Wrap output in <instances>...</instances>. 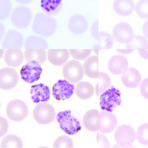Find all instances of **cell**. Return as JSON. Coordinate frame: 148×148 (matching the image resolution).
<instances>
[{"mask_svg":"<svg viewBox=\"0 0 148 148\" xmlns=\"http://www.w3.org/2000/svg\"><path fill=\"white\" fill-rule=\"evenodd\" d=\"M73 147L72 140L66 136H62L57 138L53 145L54 148H73Z\"/></svg>","mask_w":148,"mask_h":148,"instance_id":"e575fe53","label":"cell"},{"mask_svg":"<svg viewBox=\"0 0 148 148\" xmlns=\"http://www.w3.org/2000/svg\"><path fill=\"white\" fill-rule=\"evenodd\" d=\"M136 136V132L131 126L126 124L119 125L114 134L115 140L119 146L129 147L134 141Z\"/></svg>","mask_w":148,"mask_h":148,"instance_id":"3957f363","label":"cell"},{"mask_svg":"<svg viewBox=\"0 0 148 148\" xmlns=\"http://www.w3.org/2000/svg\"><path fill=\"white\" fill-rule=\"evenodd\" d=\"M4 50L2 49H0V57L1 58V56H3L4 53Z\"/></svg>","mask_w":148,"mask_h":148,"instance_id":"f6af8a7d","label":"cell"},{"mask_svg":"<svg viewBox=\"0 0 148 148\" xmlns=\"http://www.w3.org/2000/svg\"><path fill=\"white\" fill-rule=\"evenodd\" d=\"M23 37L19 32L11 29L7 33L2 42V46L5 49H19L23 45Z\"/></svg>","mask_w":148,"mask_h":148,"instance_id":"9a60e30c","label":"cell"},{"mask_svg":"<svg viewBox=\"0 0 148 148\" xmlns=\"http://www.w3.org/2000/svg\"><path fill=\"white\" fill-rule=\"evenodd\" d=\"M139 53L143 58L148 60V49H138Z\"/></svg>","mask_w":148,"mask_h":148,"instance_id":"60d3db41","label":"cell"},{"mask_svg":"<svg viewBox=\"0 0 148 148\" xmlns=\"http://www.w3.org/2000/svg\"><path fill=\"white\" fill-rule=\"evenodd\" d=\"M121 79L123 84L126 87L133 88L138 86L140 83L141 76L137 69L130 67L122 74Z\"/></svg>","mask_w":148,"mask_h":148,"instance_id":"e0dca14e","label":"cell"},{"mask_svg":"<svg viewBox=\"0 0 148 148\" xmlns=\"http://www.w3.org/2000/svg\"><path fill=\"white\" fill-rule=\"evenodd\" d=\"M137 14L143 19H148V0H140L135 8Z\"/></svg>","mask_w":148,"mask_h":148,"instance_id":"836d02e7","label":"cell"},{"mask_svg":"<svg viewBox=\"0 0 148 148\" xmlns=\"http://www.w3.org/2000/svg\"><path fill=\"white\" fill-rule=\"evenodd\" d=\"M74 86L65 80H60L53 86L52 94L58 101H64L70 98L74 91Z\"/></svg>","mask_w":148,"mask_h":148,"instance_id":"8fae6325","label":"cell"},{"mask_svg":"<svg viewBox=\"0 0 148 148\" xmlns=\"http://www.w3.org/2000/svg\"><path fill=\"white\" fill-rule=\"evenodd\" d=\"M69 52L71 57L74 59L82 60L86 59L90 55L92 50L90 49H69Z\"/></svg>","mask_w":148,"mask_h":148,"instance_id":"d590c367","label":"cell"},{"mask_svg":"<svg viewBox=\"0 0 148 148\" xmlns=\"http://www.w3.org/2000/svg\"><path fill=\"white\" fill-rule=\"evenodd\" d=\"M98 78V80L96 84L95 90L97 96L107 90L111 83L110 77L106 73L99 72Z\"/></svg>","mask_w":148,"mask_h":148,"instance_id":"4316f807","label":"cell"},{"mask_svg":"<svg viewBox=\"0 0 148 148\" xmlns=\"http://www.w3.org/2000/svg\"><path fill=\"white\" fill-rule=\"evenodd\" d=\"M23 57V54L21 50L19 49H9L5 51L3 59L8 66L16 67L21 64Z\"/></svg>","mask_w":148,"mask_h":148,"instance_id":"7402d4cb","label":"cell"},{"mask_svg":"<svg viewBox=\"0 0 148 148\" xmlns=\"http://www.w3.org/2000/svg\"><path fill=\"white\" fill-rule=\"evenodd\" d=\"M98 37L99 49H110L112 48L114 40L110 34L106 32H101L99 33Z\"/></svg>","mask_w":148,"mask_h":148,"instance_id":"4dcf8cb0","label":"cell"},{"mask_svg":"<svg viewBox=\"0 0 148 148\" xmlns=\"http://www.w3.org/2000/svg\"><path fill=\"white\" fill-rule=\"evenodd\" d=\"M23 143L21 138L14 135H8L2 140L0 145L1 148H22Z\"/></svg>","mask_w":148,"mask_h":148,"instance_id":"f546056e","label":"cell"},{"mask_svg":"<svg viewBox=\"0 0 148 148\" xmlns=\"http://www.w3.org/2000/svg\"><path fill=\"white\" fill-rule=\"evenodd\" d=\"M32 17V14L30 10L25 6L20 5L16 7L13 10L10 20L15 27L23 29L29 25Z\"/></svg>","mask_w":148,"mask_h":148,"instance_id":"52a82bcc","label":"cell"},{"mask_svg":"<svg viewBox=\"0 0 148 148\" xmlns=\"http://www.w3.org/2000/svg\"><path fill=\"white\" fill-rule=\"evenodd\" d=\"M83 68L85 73L87 77L95 79L98 78V56H92L86 59L84 62Z\"/></svg>","mask_w":148,"mask_h":148,"instance_id":"603a6c76","label":"cell"},{"mask_svg":"<svg viewBox=\"0 0 148 148\" xmlns=\"http://www.w3.org/2000/svg\"><path fill=\"white\" fill-rule=\"evenodd\" d=\"M55 110L53 106L47 103H40L34 109L33 117L38 123L47 125L52 122L56 116Z\"/></svg>","mask_w":148,"mask_h":148,"instance_id":"8992f818","label":"cell"},{"mask_svg":"<svg viewBox=\"0 0 148 148\" xmlns=\"http://www.w3.org/2000/svg\"><path fill=\"white\" fill-rule=\"evenodd\" d=\"M83 68L78 61L75 60L68 61L63 66L62 75L70 83L75 84L80 81L84 75Z\"/></svg>","mask_w":148,"mask_h":148,"instance_id":"5b68a950","label":"cell"},{"mask_svg":"<svg viewBox=\"0 0 148 148\" xmlns=\"http://www.w3.org/2000/svg\"><path fill=\"white\" fill-rule=\"evenodd\" d=\"M127 59L123 56L117 54L112 57L109 61L108 67L112 74L120 75L125 72L128 68Z\"/></svg>","mask_w":148,"mask_h":148,"instance_id":"5bb4252c","label":"cell"},{"mask_svg":"<svg viewBox=\"0 0 148 148\" xmlns=\"http://www.w3.org/2000/svg\"></svg>","mask_w":148,"mask_h":148,"instance_id":"bcb514c9","label":"cell"},{"mask_svg":"<svg viewBox=\"0 0 148 148\" xmlns=\"http://www.w3.org/2000/svg\"><path fill=\"white\" fill-rule=\"evenodd\" d=\"M40 6L43 11L49 15L58 14L62 7V0H41Z\"/></svg>","mask_w":148,"mask_h":148,"instance_id":"d4e9b609","label":"cell"},{"mask_svg":"<svg viewBox=\"0 0 148 148\" xmlns=\"http://www.w3.org/2000/svg\"><path fill=\"white\" fill-rule=\"evenodd\" d=\"M56 119L61 129L68 135H74L81 130L79 122L72 115L70 110L59 112Z\"/></svg>","mask_w":148,"mask_h":148,"instance_id":"7a4b0ae2","label":"cell"},{"mask_svg":"<svg viewBox=\"0 0 148 148\" xmlns=\"http://www.w3.org/2000/svg\"><path fill=\"white\" fill-rule=\"evenodd\" d=\"M98 111L92 109L87 111L84 114L83 119V124L87 130L92 132L98 130Z\"/></svg>","mask_w":148,"mask_h":148,"instance_id":"44dd1931","label":"cell"},{"mask_svg":"<svg viewBox=\"0 0 148 148\" xmlns=\"http://www.w3.org/2000/svg\"><path fill=\"white\" fill-rule=\"evenodd\" d=\"M117 124L116 116L111 112L103 110L99 112L98 130L107 134L113 131Z\"/></svg>","mask_w":148,"mask_h":148,"instance_id":"4fadbf2b","label":"cell"},{"mask_svg":"<svg viewBox=\"0 0 148 148\" xmlns=\"http://www.w3.org/2000/svg\"><path fill=\"white\" fill-rule=\"evenodd\" d=\"M12 6L10 0H0V20H3L9 16Z\"/></svg>","mask_w":148,"mask_h":148,"instance_id":"d6a6232c","label":"cell"},{"mask_svg":"<svg viewBox=\"0 0 148 148\" xmlns=\"http://www.w3.org/2000/svg\"><path fill=\"white\" fill-rule=\"evenodd\" d=\"M30 94L32 100L36 103L47 101L50 98V95L49 87L41 83L32 86Z\"/></svg>","mask_w":148,"mask_h":148,"instance_id":"2e32d148","label":"cell"},{"mask_svg":"<svg viewBox=\"0 0 148 148\" xmlns=\"http://www.w3.org/2000/svg\"><path fill=\"white\" fill-rule=\"evenodd\" d=\"M140 90L143 96L148 100V77L143 79L140 83Z\"/></svg>","mask_w":148,"mask_h":148,"instance_id":"8d00e7d4","label":"cell"},{"mask_svg":"<svg viewBox=\"0 0 148 148\" xmlns=\"http://www.w3.org/2000/svg\"><path fill=\"white\" fill-rule=\"evenodd\" d=\"M0 137L4 136L7 132L8 128V124L7 120L3 117H0Z\"/></svg>","mask_w":148,"mask_h":148,"instance_id":"74e56055","label":"cell"},{"mask_svg":"<svg viewBox=\"0 0 148 148\" xmlns=\"http://www.w3.org/2000/svg\"><path fill=\"white\" fill-rule=\"evenodd\" d=\"M142 30L144 35L148 39V20L144 23L143 26Z\"/></svg>","mask_w":148,"mask_h":148,"instance_id":"ab89813d","label":"cell"},{"mask_svg":"<svg viewBox=\"0 0 148 148\" xmlns=\"http://www.w3.org/2000/svg\"><path fill=\"white\" fill-rule=\"evenodd\" d=\"M19 76L14 69L5 67L0 70V88L1 89L10 90L17 84Z\"/></svg>","mask_w":148,"mask_h":148,"instance_id":"7c38bea8","label":"cell"},{"mask_svg":"<svg viewBox=\"0 0 148 148\" xmlns=\"http://www.w3.org/2000/svg\"><path fill=\"white\" fill-rule=\"evenodd\" d=\"M42 71L40 64L33 60L23 66L20 73L22 79L27 83H32L40 78Z\"/></svg>","mask_w":148,"mask_h":148,"instance_id":"30bf717a","label":"cell"},{"mask_svg":"<svg viewBox=\"0 0 148 148\" xmlns=\"http://www.w3.org/2000/svg\"><path fill=\"white\" fill-rule=\"evenodd\" d=\"M8 117L15 122L24 119L28 113V109L26 104L20 99H14L10 101L6 109Z\"/></svg>","mask_w":148,"mask_h":148,"instance_id":"ba28073f","label":"cell"},{"mask_svg":"<svg viewBox=\"0 0 148 148\" xmlns=\"http://www.w3.org/2000/svg\"><path fill=\"white\" fill-rule=\"evenodd\" d=\"M93 51L94 53L97 55H98V49H93Z\"/></svg>","mask_w":148,"mask_h":148,"instance_id":"ee69618b","label":"cell"},{"mask_svg":"<svg viewBox=\"0 0 148 148\" xmlns=\"http://www.w3.org/2000/svg\"><path fill=\"white\" fill-rule=\"evenodd\" d=\"M88 26V22L85 17L79 14L71 16L68 23V27L70 31L76 34L84 32L87 29Z\"/></svg>","mask_w":148,"mask_h":148,"instance_id":"ac0fdd59","label":"cell"},{"mask_svg":"<svg viewBox=\"0 0 148 148\" xmlns=\"http://www.w3.org/2000/svg\"><path fill=\"white\" fill-rule=\"evenodd\" d=\"M94 89L90 83L80 82L76 85L75 92L77 97L82 100H86L91 97L94 92Z\"/></svg>","mask_w":148,"mask_h":148,"instance_id":"cb8c5ba5","label":"cell"},{"mask_svg":"<svg viewBox=\"0 0 148 148\" xmlns=\"http://www.w3.org/2000/svg\"><path fill=\"white\" fill-rule=\"evenodd\" d=\"M112 33L114 39L118 42L127 44L133 38L134 31L131 26L125 22H121L113 28Z\"/></svg>","mask_w":148,"mask_h":148,"instance_id":"9c48e42d","label":"cell"},{"mask_svg":"<svg viewBox=\"0 0 148 148\" xmlns=\"http://www.w3.org/2000/svg\"><path fill=\"white\" fill-rule=\"evenodd\" d=\"M136 137L139 143L144 145H148V123L141 124L138 128Z\"/></svg>","mask_w":148,"mask_h":148,"instance_id":"1f68e13d","label":"cell"},{"mask_svg":"<svg viewBox=\"0 0 148 148\" xmlns=\"http://www.w3.org/2000/svg\"><path fill=\"white\" fill-rule=\"evenodd\" d=\"M17 3L21 4H27L32 2L34 0H15Z\"/></svg>","mask_w":148,"mask_h":148,"instance_id":"7bdbcfd3","label":"cell"},{"mask_svg":"<svg viewBox=\"0 0 148 148\" xmlns=\"http://www.w3.org/2000/svg\"><path fill=\"white\" fill-rule=\"evenodd\" d=\"M24 57L28 62L34 60L41 65L45 61L47 55L45 51L43 49H26L24 51Z\"/></svg>","mask_w":148,"mask_h":148,"instance_id":"484cf974","label":"cell"},{"mask_svg":"<svg viewBox=\"0 0 148 148\" xmlns=\"http://www.w3.org/2000/svg\"><path fill=\"white\" fill-rule=\"evenodd\" d=\"M46 41L42 38L35 35L29 37L26 40L25 47L26 49H43L48 48Z\"/></svg>","mask_w":148,"mask_h":148,"instance_id":"83f0119b","label":"cell"},{"mask_svg":"<svg viewBox=\"0 0 148 148\" xmlns=\"http://www.w3.org/2000/svg\"><path fill=\"white\" fill-rule=\"evenodd\" d=\"M113 7L117 14L126 17L130 15L134 12L135 5L133 0H115Z\"/></svg>","mask_w":148,"mask_h":148,"instance_id":"ffe728a7","label":"cell"},{"mask_svg":"<svg viewBox=\"0 0 148 148\" xmlns=\"http://www.w3.org/2000/svg\"><path fill=\"white\" fill-rule=\"evenodd\" d=\"M47 57L51 64L59 66L67 61L69 57V52L66 49H49L47 52Z\"/></svg>","mask_w":148,"mask_h":148,"instance_id":"d6986e66","label":"cell"},{"mask_svg":"<svg viewBox=\"0 0 148 148\" xmlns=\"http://www.w3.org/2000/svg\"><path fill=\"white\" fill-rule=\"evenodd\" d=\"M97 140L98 143L103 147H109L110 145L107 138L102 134H98L97 136Z\"/></svg>","mask_w":148,"mask_h":148,"instance_id":"f35d334b","label":"cell"},{"mask_svg":"<svg viewBox=\"0 0 148 148\" xmlns=\"http://www.w3.org/2000/svg\"><path fill=\"white\" fill-rule=\"evenodd\" d=\"M121 102L120 91L113 87L100 96L99 104L103 110L112 112L114 108L121 105Z\"/></svg>","mask_w":148,"mask_h":148,"instance_id":"277c9868","label":"cell"},{"mask_svg":"<svg viewBox=\"0 0 148 148\" xmlns=\"http://www.w3.org/2000/svg\"><path fill=\"white\" fill-rule=\"evenodd\" d=\"M135 49H118L117 51L121 54H127L133 52Z\"/></svg>","mask_w":148,"mask_h":148,"instance_id":"b9f144b4","label":"cell"},{"mask_svg":"<svg viewBox=\"0 0 148 148\" xmlns=\"http://www.w3.org/2000/svg\"><path fill=\"white\" fill-rule=\"evenodd\" d=\"M127 49H148V40L144 36L140 35L134 36L131 40L126 44Z\"/></svg>","mask_w":148,"mask_h":148,"instance_id":"f1b7e54d","label":"cell"},{"mask_svg":"<svg viewBox=\"0 0 148 148\" xmlns=\"http://www.w3.org/2000/svg\"><path fill=\"white\" fill-rule=\"evenodd\" d=\"M56 27L55 19L52 17L42 12L38 13L35 15L32 25L34 32L45 37L53 34Z\"/></svg>","mask_w":148,"mask_h":148,"instance_id":"6da1fadb","label":"cell"}]
</instances>
